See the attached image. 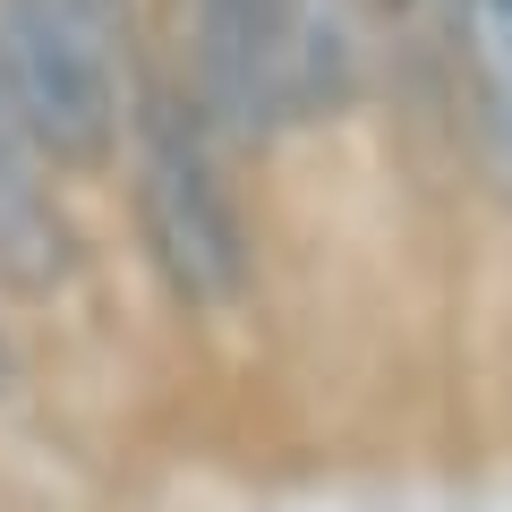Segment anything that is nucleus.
<instances>
[{
  "instance_id": "0eeeda50",
  "label": "nucleus",
  "mask_w": 512,
  "mask_h": 512,
  "mask_svg": "<svg viewBox=\"0 0 512 512\" xmlns=\"http://www.w3.org/2000/svg\"><path fill=\"white\" fill-rule=\"evenodd\" d=\"M26 393V350H18V325H9V299H0V410Z\"/></svg>"
},
{
  "instance_id": "39448f33",
  "label": "nucleus",
  "mask_w": 512,
  "mask_h": 512,
  "mask_svg": "<svg viewBox=\"0 0 512 512\" xmlns=\"http://www.w3.org/2000/svg\"><path fill=\"white\" fill-rule=\"evenodd\" d=\"M453 128L512 197V0H453Z\"/></svg>"
},
{
  "instance_id": "f257e3e1",
  "label": "nucleus",
  "mask_w": 512,
  "mask_h": 512,
  "mask_svg": "<svg viewBox=\"0 0 512 512\" xmlns=\"http://www.w3.org/2000/svg\"><path fill=\"white\" fill-rule=\"evenodd\" d=\"M163 69L248 163L384 94L367 0H163Z\"/></svg>"
},
{
  "instance_id": "7ed1b4c3",
  "label": "nucleus",
  "mask_w": 512,
  "mask_h": 512,
  "mask_svg": "<svg viewBox=\"0 0 512 512\" xmlns=\"http://www.w3.org/2000/svg\"><path fill=\"white\" fill-rule=\"evenodd\" d=\"M154 60L163 0H0V103L77 188H111Z\"/></svg>"
},
{
  "instance_id": "f03ea898",
  "label": "nucleus",
  "mask_w": 512,
  "mask_h": 512,
  "mask_svg": "<svg viewBox=\"0 0 512 512\" xmlns=\"http://www.w3.org/2000/svg\"><path fill=\"white\" fill-rule=\"evenodd\" d=\"M111 197L128 222V256L171 316L231 325L265 282V231L248 205V154L188 103V86L154 60L137 120H128Z\"/></svg>"
},
{
  "instance_id": "20e7f679",
  "label": "nucleus",
  "mask_w": 512,
  "mask_h": 512,
  "mask_svg": "<svg viewBox=\"0 0 512 512\" xmlns=\"http://www.w3.org/2000/svg\"><path fill=\"white\" fill-rule=\"evenodd\" d=\"M86 282H94V231L77 214V180L0 103V299L18 316H52Z\"/></svg>"
},
{
  "instance_id": "423d86ee",
  "label": "nucleus",
  "mask_w": 512,
  "mask_h": 512,
  "mask_svg": "<svg viewBox=\"0 0 512 512\" xmlns=\"http://www.w3.org/2000/svg\"><path fill=\"white\" fill-rule=\"evenodd\" d=\"M384 94L453 120V0H367Z\"/></svg>"
}]
</instances>
